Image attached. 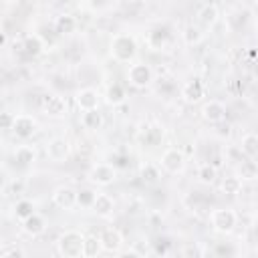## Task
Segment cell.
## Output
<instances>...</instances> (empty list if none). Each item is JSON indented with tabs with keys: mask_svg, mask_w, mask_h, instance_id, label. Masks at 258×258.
<instances>
[{
	"mask_svg": "<svg viewBox=\"0 0 258 258\" xmlns=\"http://www.w3.org/2000/svg\"><path fill=\"white\" fill-rule=\"evenodd\" d=\"M83 246H85V238L79 232H64L58 240V250L62 256L75 258L83 254Z\"/></svg>",
	"mask_w": 258,
	"mask_h": 258,
	"instance_id": "6da1fadb",
	"label": "cell"
},
{
	"mask_svg": "<svg viewBox=\"0 0 258 258\" xmlns=\"http://www.w3.org/2000/svg\"><path fill=\"white\" fill-rule=\"evenodd\" d=\"M212 226L218 232H230L236 226V214L232 210H214L212 212Z\"/></svg>",
	"mask_w": 258,
	"mask_h": 258,
	"instance_id": "7a4b0ae2",
	"label": "cell"
},
{
	"mask_svg": "<svg viewBox=\"0 0 258 258\" xmlns=\"http://www.w3.org/2000/svg\"><path fill=\"white\" fill-rule=\"evenodd\" d=\"M113 54L119 60H129L135 54V42L131 36H117L113 40Z\"/></svg>",
	"mask_w": 258,
	"mask_h": 258,
	"instance_id": "3957f363",
	"label": "cell"
},
{
	"mask_svg": "<svg viewBox=\"0 0 258 258\" xmlns=\"http://www.w3.org/2000/svg\"><path fill=\"white\" fill-rule=\"evenodd\" d=\"M127 77H129V81H131L135 87H143V85H147V83L151 81V71H149L147 64L137 62V64H131Z\"/></svg>",
	"mask_w": 258,
	"mask_h": 258,
	"instance_id": "277c9868",
	"label": "cell"
},
{
	"mask_svg": "<svg viewBox=\"0 0 258 258\" xmlns=\"http://www.w3.org/2000/svg\"><path fill=\"white\" fill-rule=\"evenodd\" d=\"M34 119L28 117V115H18L14 117V123H12V131L18 135V137H30L34 133Z\"/></svg>",
	"mask_w": 258,
	"mask_h": 258,
	"instance_id": "5b68a950",
	"label": "cell"
},
{
	"mask_svg": "<svg viewBox=\"0 0 258 258\" xmlns=\"http://www.w3.org/2000/svg\"><path fill=\"white\" fill-rule=\"evenodd\" d=\"M46 153L52 161H62L69 153V143L62 137H54V139H50V143L46 147Z\"/></svg>",
	"mask_w": 258,
	"mask_h": 258,
	"instance_id": "8992f818",
	"label": "cell"
},
{
	"mask_svg": "<svg viewBox=\"0 0 258 258\" xmlns=\"http://www.w3.org/2000/svg\"><path fill=\"white\" fill-rule=\"evenodd\" d=\"M91 177H93V181L105 185V183H111V181L115 179V169H113V165H109V163H99V165L93 167Z\"/></svg>",
	"mask_w": 258,
	"mask_h": 258,
	"instance_id": "52a82bcc",
	"label": "cell"
},
{
	"mask_svg": "<svg viewBox=\"0 0 258 258\" xmlns=\"http://www.w3.org/2000/svg\"><path fill=\"white\" fill-rule=\"evenodd\" d=\"M161 163H163V167H165L167 171L175 173V171H179V169L183 167V155H181L177 149H167V151L163 153Z\"/></svg>",
	"mask_w": 258,
	"mask_h": 258,
	"instance_id": "ba28073f",
	"label": "cell"
},
{
	"mask_svg": "<svg viewBox=\"0 0 258 258\" xmlns=\"http://www.w3.org/2000/svg\"><path fill=\"white\" fill-rule=\"evenodd\" d=\"M52 200H54V204H56L58 208L69 210V208L75 206V202H77V194H75L71 187H58V189L52 194Z\"/></svg>",
	"mask_w": 258,
	"mask_h": 258,
	"instance_id": "9c48e42d",
	"label": "cell"
},
{
	"mask_svg": "<svg viewBox=\"0 0 258 258\" xmlns=\"http://www.w3.org/2000/svg\"><path fill=\"white\" fill-rule=\"evenodd\" d=\"M42 107H44V111H46V115H54V117H58V115H62L64 113V99L62 97H56V95H46L44 99H42Z\"/></svg>",
	"mask_w": 258,
	"mask_h": 258,
	"instance_id": "30bf717a",
	"label": "cell"
},
{
	"mask_svg": "<svg viewBox=\"0 0 258 258\" xmlns=\"http://www.w3.org/2000/svg\"><path fill=\"white\" fill-rule=\"evenodd\" d=\"M169 36H171L169 26H165V24L155 26V28L149 32V44H151L153 48H161V46H163V44L169 40Z\"/></svg>",
	"mask_w": 258,
	"mask_h": 258,
	"instance_id": "8fae6325",
	"label": "cell"
},
{
	"mask_svg": "<svg viewBox=\"0 0 258 258\" xmlns=\"http://www.w3.org/2000/svg\"><path fill=\"white\" fill-rule=\"evenodd\" d=\"M121 234L117 232V230H113V228H107L105 232H103V236H101V244H103V248L105 250H109V252H117L119 250V246H121Z\"/></svg>",
	"mask_w": 258,
	"mask_h": 258,
	"instance_id": "7c38bea8",
	"label": "cell"
},
{
	"mask_svg": "<svg viewBox=\"0 0 258 258\" xmlns=\"http://www.w3.org/2000/svg\"><path fill=\"white\" fill-rule=\"evenodd\" d=\"M202 113H204V117H206L208 121L218 123V121H222V119H224L226 109H224V105H222V103H218V101H210V103L202 109Z\"/></svg>",
	"mask_w": 258,
	"mask_h": 258,
	"instance_id": "4fadbf2b",
	"label": "cell"
},
{
	"mask_svg": "<svg viewBox=\"0 0 258 258\" xmlns=\"http://www.w3.org/2000/svg\"><path fill=\"white\" fill-rule=\"evenodd\" d=\"M44 228H46L44 218H42V216H38V214H32V216H28V218L24 220V230H26L28 234H32V236L42 234V232H44Z\"/></svg>",
	"mask_w": 258,
	"mask_h": 258,
	"instance_id": "5bb4252c",
	"label": "cell"
},
{
	"mask_svg": "<svg viewBox=\"0 0 258 258\" xmlns=\"http://www.w3.org/2000/svg\"><path fill=\"white\" fill-rule=\"evenodd\" d=\"M20 50L24 52V56L32 58V56H36V54L42 50V42H40L38 36H28V38L20 44Z\"/></svg>",
	"mask_w": 258,
	"mask_h": 258,
	"instance_id": "9a60e30c",
	"label": "cell"
},
{
	"mask_svg": "<svg viewBox=\"0 0 258 258\" xmlns=\"http://www.w3.org/2000/svg\"><path fill=\"white\" fill-rule=\"evenodd\" d=\"M183 97L187 99V101H200L202 97H204V85H202V81H191V83H187L185 85V89H183Z\"/></svg>",
	"mask_w": 258,
	"mask_h": 258,
	"instance_id": "2e32d148",
	"label": "cell"
},
{
	"mask_svg": "<svg viewBox=\"0 0 258 258\" xmlns=\"http://www.w3.org/2000/svg\"><path fill=\"white\" fill-rule=\"evenodd\" d=\"M77 103H79V107L85 109V111H89V109H97V95H95V91H91V89L81 91L79 97H77Z\"/></svg>",
	"mask_w": 258,
	"mask_h": 258,
	"instance_id": "e0dca14e",
	"label": "cell"
},
{
	"mask_svg": "<svg viewBox=\"0 0 258 258\" xmlns=\"http://www.w3.org/2000/svg\"><path fill=\"white\" fill-rule=\"evenodd\" d=\"M101 123H103V117H101V113H99L97 109L85 111V115H83V125H85L87 129H99Z\"/></svg>",
	"mask_w": 258,
	"mask_h": 258,
	"instance_id": "ac0fdd59",
	"label": "cell"
},
{
	"mask_svg": "<svg viewBox=\"0 0 258 258\" xmlns=\"http://www.w3.org/2000/svg\"><path fill=\"white\" fill-rule=\"evenodd\" d=\"M14 159H16V163H18L20 167H24V165H28L30 161H34V151H32L30 147L22 145V147H18V149L14 151Z\"/></svg>",
	"mask_w": 258,
	"mask_h": 258,
	"instance_id": "d6986e66",
	"label": "cell"
},
{
	"mask_svg": "<svg viewBox=\"0 0 258 258\" xmlns=\"http://www.w3.org/2000/svg\"><path fill=\"white\" fill-rule=\"evenodd\" d=\"M93 208H95L99 214H109V212L113 210V200H111L107 194H97Z\"/></svg>",
	"mask_w": 258,
	"mask_h": 258,
	"instance_id": "ffe728a7",
	"label": "cell"
},
{
	"mask_svg": "<svg viewBox=\"0 0 258 258\" xmlns=\"http://www.w3.org/2000/svg\"><path fill=\"white\" fill-rule=\"evenodd\" d=\"M216 16H218V8H216L214 4H208V6H204V8L200 10V22H202L204 26L214 24V22H216Z\"/></svg>",
	"mask_w": 258,
	"mask_h": 258,
	"instance_id": "44dd1931",
	"label": "cell"
},
{
	"mask_svg": "<svg viewBox=\"0 0 258 258\" xmlns=\"http://www.w3.org/2000/svg\"><path fill=\"white\" fill-rule=\"evenodd\" d=\"M242 151L246 155H256L258 153V135H254V133L246 135L242 139Z\"/></svg>",
	"mask_w": 258,
	"mask_h": 258,
	"instance_id": "7402d4cb",
	"label": "cell"
},
{
	"mask_svg": "<svg viewBox=\"0 0 258 258\" xmlns=\"http://www.w3.org/2000/svg\"><path fill=\"white\" fill-rule=\"evenodd\" d=\"M101 240H97V238H93V236H89V238H85V246H83V256H95V254H99V250H101Z\"/></svg>",
	"mask_w": 258,
	"mask_h": 258,
	"instance_id": "603a6c76",
	"label": "cell"
},
{
	"mask_svg": "<svg viewBox=\"0 0 258 258\" xmlns=\"http://www.w3.org/2000/svg\"><path fill=\"white\" fill-rule=\"evenodd\" d=\"M161 135H163V129L157 127V125H153V127H145V135H143V139H145L147 145H155V143L161 139Z\"/></svg>",
	"mask_w": 258,
	"mask_h": 258,
	"instance_id": "cb8c5ba5",
	"label": "cell"
},
{
	"mask_svg": "<svg viewBox=\"0 0 258 258\" xmlns=\"http://www.w3.org/2000/svg\"><path fill=\"white\" fill-rule=\"evenodd\" d=\"M198 177L204 181V183H212L216 179V165H210V163H204L198 171Z\"/></svg>",
	"mask_w": 258,
	"mask_h": 258,
	"instance_id": "d4e9b609",
	"label": "cell"
},
{
	"mask_svg": "<svg viewBox=\"0 0 258 258\" xmlns=\"http://www.w3.org/2000/svg\"><path fill=\"white\" fill-rule=\"evenodd\" d=\"M16 216L18 218H22V220H26L28 216H32L34 214V208H32V202H28V200H20L18 204H16Z\"/></svg>",
	"mask_w": 258,
	"mask_h": 258,
	"instance_id": "484cf974",
	"label": "cell"
},
{
	"mask_svg": "<svg viewBox=\"0 0 258 258\" xmlns=\"http://www.w3.org/2000/svg\"><path fill=\"white\" fill-rule=\"evenodd\" d=\"M73 28H75L73 16H58V20H56V32L64 34V32H73Z\"/></svg>",
	"mask_w": 258,
	"mask_h": 258,
	"instance_id": "4316f807",
	"label": "cell"
},
{
	"mask_svg": "<svg viewBox=\"0 0 258 258\" xmlns=\"http://www.w3.org/2000/svg\"><path fill=\"white\" fill-rule=\"evenodd\" d=\"M95 198H97V194H95L93 189H81V191L77 194V202H79L81 206H85V208L93 206V204H95Z\"/></svg>",
	"mask_w": 258,
	"mask_h": 258,
	"instance_id": "83f0119b",
	"label": "cell"
},
{
	"mask_svg": "<svg viewBox=\"0 0 258 258\" xmlns=\"http://www.w3.org/2000/svg\"><path fill=\"white\" fill-rule=\"evenodd\" d=\"M111 103H121L123 99H125V91H123V87L121 85H113L111 89H109V97H107Z\"/></svg>",
	"mask_w": 258,
	"mask_h": 258,
	"instance_id": "f1b7e54d",
	"label": "cell"
},
{
	"mask_svg": "<svg viewBox=\"0 0 258 258\" xmlns=\"http://www.w3.org/2000/svg\"><path fill=\"white\" fill-rule=\"evenodd\" d=\"M222 187H224L226 194H238V191H240V179H238V177H228V179L222 183Z\"/></svg>",
	"mask_w": 258,
	"mask_h": 258,
	"instance_id": "f546056e",
	"label": "cell"
},
{
	"mask_svg": "<svg viewBox=\"0 0 258 258\" xmlns=\"http://www.w3.org/2000/svg\"><path fill=\"white\" fill-rule=\"evenodd\" d=\"M169 248H171L169 238H157V242H153V252L155 254H167Z\"/></svg>",
	"mask_w": 258,
	"mask_h": 258,
	"instance_id": "4dcf8cb0",
	"label": "cell"
},
{
	"mask_svg": "<svg viewBox=\"0 0 258 258\" xmlns=\"http://www.w3.org/2000/svg\"><path fill=\"white\" fill-rule=\"evenodd\" d=\"M141 177H143L145 181H155V179L159 177V171H157V167H153V165H145V167L141 169Z\"/></svg>",
	"mask_w": 258,
	"mask_h": 258,
	"instance_id": "1f68e13d",
	"label": "cell"
},
{
	"mask_svg": "<svg viewBox=\"0 0 258 258\" xmlns=\"http://www.w3.org/2000/svg\"><path fill=\"white\" fill-rule=\"evenodd\" d=\"M202 38V34H200V30L198 28H194V26H187L185 28V40L191 44V42H198Z\"/></svg>",
	"mask_w": 258,
	"mask_h": 258,
	"instance_id": "d6a6232c",
	"label": "cell"
},
{
	"mask_svg": "<svg viewBox=\"0 0 258 258\" xmlns=\"http://www.w3.org/2000/svg\"><path fill=\"white\" fill-rule=\"evenodd\" d=\"M240 169L244 171V177H256V165L252 161H242Z\"/></svg>",
	"mask_w": 258,
	"mask_h": 258,
	"instance_id": "836d02e7",
	"label": "cell"
},
{
	"mask_svg": "<svg viewBox=\"0 0 258 258\" xmlns=\"http://www.w3.org/2000/svg\"><path fill=\"white\" fill-rule=\"evenodd\" d=\"M129 157H125V155H119V153H115L113 157H111V165H117V167H127L129 163Z\"/></svg>",
	"mask_w": 258,
	"mask_h": 258,
	"instance_id": "e575fe53",
	"label": "cell"
},
{
	"mask_svg": "<svg viewBox=\"0 0 258 258\" xmlns=\"http://www.w3.org/2000/svg\"><path fill=\"white\" fill-rule=\"evenodd\" d=\"M10 256L20 258V256H24V252H22V250H18V248H6V250H2V252H0V258H10Z\"/></svg>",
	"mask_w": 258,
	"mask_h": 258,
	"instance_id": "d590c367",
	"label": "cell"
},
{
	"mask_svg": "<svg viewBox=\"0 0 258 258\" xmlns=\"http://www.w3.org/2000/svg\"><path fill=\"white\" fill-rule=\"evenodd\" d=\"M236 250L232 248V246H228V244H218L216 246V254H234Z\"/></svg>",
	"mask_w": 258,
	"mask_h": 258,
	"instance_id": "8d00e7d4",
	"label": "cell"
},
{
	"mask_svg": "<svg viewBox=\"0 0 258 258\" xmlns=\"http://www.w3.org/2000/svg\"><path fill=\"white\" fill-rule=\"evenodd\" d=\"M12 123H14V117H10L8 113H4V115H2V125H4V129H12Z\"/></svg>",
	"mask_w": 258,
	"mask_h": 258,
	"instance_id": "74e56055",
	"label": "cell"
},
{
	"mask_svg": "<svg viewBox=\"0 0 258 258\" xmlns=\"http://www.w3.org/2000/svg\"><path fill=\"white\" fill-rule=\"evenodd\" d=\"M58 4H67V2H71V0H56Z\"/></svg>",
	"mask_w": 258,
	"mask_h": 258,
	"instance_id": "f35d334b",
	"label": "cell"
},
{
	"mask_svg": "<svg viewBox=\"0 0 258 258\" xmlns=\"http://www.w3.org/2000/svg\"><path fill=\"white\" fill-rule=\"evenodd\" d=\"M256 236H258V228H256Z\"/></svg>",
	"mask_w": 258,
	"mask_h": 258,
	"instance_id": "ab89813d",
	"label": "cell"
},
{
	"mask_svg": "<svg viewBox=\"0 0 258 258\" xmlns=\"http://www.w3.org/2000/svg\"><path fill=\"white\" fill-rule=\"evenodd\" d=\"M6 2H12V0H6Z\"/></svg>",
	"mask_w": 258,
	"mask_h": 258,
	"instance_id": "60d3db41",
	"label": "cell"
}]
</instances>
